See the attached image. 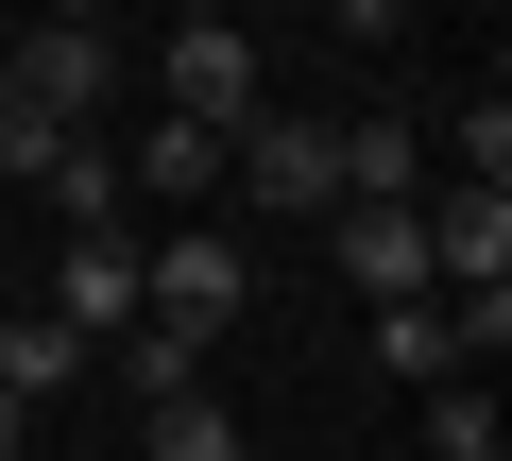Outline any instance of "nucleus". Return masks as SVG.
<instances>
[{"instance_id": "obj_1", "label": "nucleus", "mask_w": 512, "mask_h": 461, "mask_svg": "<svg viewBox=\"0 0 512 461\" xmlns=\"http://www.w3.org/2000/svg\"><path fill=\"white\" fill-rule=\"evenodd\" d=\"M137 308L188 325V342H222V325L256 308V257L222 240V222H171V240H137Z\"/></svg>"}, {"instance_id": "obj_2", "label": "nucleus", "mask_w": 512, "mask_h": 461, "mask_svg": "<svg viewBox=\"0 0 512 461\" xmlns=\"http://www.w3.org/2000/svg\"><path fill=\"white\" fill-rule=\"evenodd\" d=\"M103 86H120V35H86V18H18L0 35V103H35V120H103Z\"/></svg>"}, {"instance_id": "obj_3", "label": "nucleus", "mask_w": 512, "mask_h": 461, "mask_svg": "<svg viewBox=\"0 0 512 461\" xmlns=\"http://www.w3.org/2000/svg\"><path fill=\"white\" fill-rule=\"evenodd\" d=\"M222 188H239V205H274V222H325V205H342V171H325V120H274V103H256V120L222 137Z\"/></svg>"}, {"instance_id": "obj_4", "label": "nucleus", "mask_w": 512, "mask_h": 461, "mask_svg": "<svg viewBox=\"0 0 512 461\" xmlns=\"http://www.w3.org/2000/svg\"><path fill=\"white\" fill-rule=\"evenodd\" d=\"M154 86H171V120H205V137H239L256 103H274V86H256V35H239V18H171Z\"/></svg>"}, {"instance_id": "obj_5", "label": "nucleus", "mask_w": 512, "mask_h": 461, "mask_svg": "<svg viewBox=\"0 0 512 461\" xmlns=\"http://www.w3.org/2000/svg\"><path fill=\"white\" fill-rule=\"evenodd\" d=\"M52 325H69L86 359L137 325V240H120V222H69V257H52Z\"/></svg>"}, {"instance_id": "obj_6", "label": "nucleus", "mask_w": 512, "mask_h": 461, "mask_svg": "<svg viewBox=\"0 0 512 461\" xmlns=\"http://www.w3.org/2000/svg\"><path fill=\"white\" fill-rule=\"evenodd\" d=\"M325 171H342V205H427V120H325Z\"/></svg>"}, {"instance_id": "obj_7", "label": "nucleus", "mask_w": 512, "mask_h": 461, "mask_svg": "<svg viewBox=\"0 0 512 461\" xmlns=\"http://www.w3.org/2000/svg\"><path fill=\"white\" fill-rule=\"evenodd\" d=\"M512 274V188H427V291Z\"/></svg>"}, {"instance_id": "obj_8", "label": "nucleus", "mask_w": 512, "mask_h": 461, "mask_svg": "<svg viewBox=\"0 0 512 461\" xmlns=\"http://www.w3.org/2000/svg\"><path fill=\"white\" fill-rule=\"evenodd\" d=\"M325 222H342V274H359L376 308L427 291V205H325Z\"/></svg>"}, {"instance_id": "obj_9", "label": "nucleus", "mask_w": 512, "mask_h": 461, "mask_svg": "<svg viewBox=\"0 0 512 461\" xmlns=\"http://www.w3.org/2000/svg\"><path fill=\"white\" fill-rule=\"evenodd\" d=\"M205 188H222V137H205V120H171V137H137V154H120V205L205 222Z\"/></svg>"}, {"instance_id": "obj_10", "label": "nucleus", "mask_w": 512, "mask_h": 461, "mask_svg": "<svg viewBox=\"0 0 512 461\" xmlns=\"http://www.w3.org/2000/svg\"><path fill=\"white\" fill-rule=\"evenodd\" d=\"M103 376H120V393H137V410H154V393H205V342H188V325H154V308H137V325H120V342H103Z\"/></svg>"}, {"instance_id": "obj_11", "label": "nucleus", "mask_w": 512, "mask_h": 461, "mask_svg": "<svg viewBox=\"0 0 512 461\" xmlns=\"http://www.w3.org/2000/svg\"><path fill=\"white\" fill-rule=\"evenodd\" d=\"M69 376H86V342H69L52 308H18V325H0V393H18V410H52Z\"/></svg>"}, {"instance_id": "obj_12", "label": "nucleus", "mask_w": 512, "mask_h": 461, "mask_svg": "<svg viewBox=\"0 0 512 461\" xmlns=\"http://www.w3.org/2000/svg\"><path fill=\"white\" fill-rule=\"evenodd\" d=\"M137 461H256V444H239V410H205V393H154Z\"/></svg>"}, {"instance_id": "obj_13", "label": "nucleus", "mask_w": 512, "mask_h": 461, "mask_svg": "<svg viewBox=\"0 0 512 461\" xmlns=\"http://www.w3.org/2000/svg\"><path fill=\"white\" fill-rule=\"evenodd\" d=\"M376 359H393L410 393H444V376H461V342H444V308H427V291H410V308H376Z\"/></svg>"}, {"instance_id": "obj_14", "label": "nucleus", "mask_w": 512, "mask_h": 461, "mask_svg": "<svg viewBox=\"0 0 512 461\" xmlns=\"http://www.w3.org/2000/svg\"><path fill=\"white\" fill-rule=\"evenodd\" d=\"M495 444H512V427H495V393H478V376H444V393H427V461H495Z\"/></svg>"}, {"instance_id": "obj_15", "label": "nucleus", "mask_w": 512, "mask_h": 461, "mask_svg": "<svg viewBox=\"0 0 512 461\" xmlns=\"http://www.w3.org/2000/svg\"><path fill=\"white\" fill-rule=\"evenodd\" d=\"M444 137H461V171H444V188H512V103H461Z\"/></svg>"}, {"instance_id": "obj_16", "label": "nucleus", "mask_w": 512, "mask_h": 461, "mask_svg": "<svg viewBox=\"0 0 512 461\" xmlns=\"http://www.w3.org/2000/svg\"><path fill=\"white\" fill-rule=\"evenodd\" d=\"M52 205H69V222H120V154L69 137V154H52Z\"/></svg>"}, {"instance_id": "obj_17", "label": "nucleus", "mask_w": 512, "mask_h": 461, "mask_svg": "<svg viewBox=\"0 0 512 461\" xmlns=\"http://www.w3.org/2000/svg\"><path fill=\"white\" fill-rule=\"evenodd\" d=\"M52 154H69V120H35V103H0V171H18V188H52Z\"/></svg>"}, {"instance_id": "obj_18", "label": "nucleus", "mask_w": 512, "mask_h": 461, "mask_svg": "<svg viewBox=\"0 0 512 461\" xmlns=\"http://www.w3.org/2000/svg\"><path fill=\"white\" fill-rule=\"evenodd\" d=\"M325 18H342V35H410L427 0H325Z\"/></svg>"}, {"instance_id": "obj_19", "label": "nucleus", "mask_w": 512, "mask_h": 461, "mask_svg": "<svg viewBox=\"0 0 512 461\" xmlns=\"http://www.w3.org/2000/svg\"><path fill=\"white\" fill-rule=\"evenodd\" d=\"M35 18H86V35H103V0H35Z\"/></svg>"}, {"instance_id": "obj_20", "label": "nucleus", "mask_w": 512, "mask_h": 461, "mask_svg": "<svg viewBox=\"0 0 512 461\" xmlns=\"http://www.w3.org/2000/svg\"><path fill=\"white\" fill-rule=\"evenodd\" d=\"M18 427H35V410H18V393H0V461H18Z\"/></svg>"}]
</instances>
